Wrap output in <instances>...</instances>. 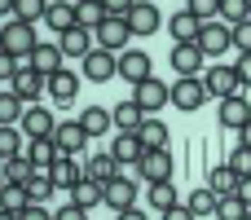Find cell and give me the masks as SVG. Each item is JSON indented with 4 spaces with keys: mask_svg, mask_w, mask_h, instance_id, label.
<instances>
[{
    "mask_svg": "<svg viewBox=\"0 0 251 220\" xmlns=\"http://www.w3.org/2000/svg\"><path fill=\"white\" fill-rule=\"evenodd\" d=\"M26 194H31V203H49V198L57 194V185H53V176H49V172H31Z\"/></svg>",
    "mask_w": 251,
    "mask_h": 220,
    "instance_id": "e575fe53",
    "label": "cell"
},
{
    "mask_svg": "<svg viewBox=\"0 0 251 220\" xmlns=\"http://www.w3.org/2000/svg\"><path fill=\"white\" fill-rule=\"evenodd\" d=\"M18 154H26L22 132L18 128H0V159H18Z\"/></svg>",
    "mask_w": 251,
    "mask_h": 220,
    "instance_id": "60d3db41",
    "label": "cell"
},
{
    "mask_svg": "<svg viewBox=\"0 0 251 220\" xmlns=\"http://www.w3.org/2000/svg\"><path fill=\"white\" fill-rule=\"evenodd\" d=\"M49 97L57 101V106H71L75 97H79V75L75 71H57V75H49Z\"/></svg>",
    "mask_w": 251,
    "mask_h": 220,
    "instance_id": "2e32d148",
    "label": "cell"
},
{
    "mask_svg": "<svg viewBox=\"0 0 251 220\" xmlns=\"http://www.w3.org/2000/svg\"><path fill=\"white\" fill-rule=\"evenodd\" d=\"M238 146H247V150H251V123L243 128V132H238Z\"/></svg>",
    "mask_w": 251,
    "mask_h": 220,
    "instance_id": "f5cc1de1",
    "label": "cell"
},
{
    "mask_svg": "<svg viewBox=\"0 0 251 220\" xmlns=\"http://www.w3.org/2000/svg\"><path fill=\"white\" fill-rule=\"evenodd\" d=\"M110 154L119 159V168H128V163H141V159H146V146H141L137 132H119L115 146H110Z\"/></svg>",
    "mask_w": 251,
    "mask_h": 220,
    "instance_id": "603a6c76",
    "label": "cell"
},
{
    "mask_svg": "<svg viewBox=\"0 0 251 220\" xmlns=\"http://www.w3.org/2000/svg\"><path fill=\"white\" fill-rule=\"evenodd\" d=\"M31 207V194H26V185H4V198H0V212H13V216H22Z\"/></svg>",
    "mask_w": 251,
    "mask_h": 220,
    "instance_id": "d590c367",
    "label": "cell"
},
{
    "mask_svg": "<svg viewBox=\"0 0 251 220\" xmlns=\"http://www.w3.org/2000/svg\"><path fill=\"white\" fill-rule=\"evenodd\" d=\"M141 168V176L154 185V181H172V154L168 150H146V159L137 163Z\"/></svg>",
    "mask_w": 251,
    "mask_h": 220,
    "instance_id": "ffe728a7",
    "label": "cell"
},
{
    "mask_svg": "<svg viewBox=\"0 0 251 220\" xmlns=\"http://www.w3.org/2000/svg\"><path fill=\"white\" fill-rule=\"evenodd\" d=\"M251 207L238 198V194H225V198H216V220H243Z\"/></svg>",
    "mask_w": 251,
    "mask_h": 220,
    "instance_id": "74e56055",
    "label": "cell"
},
{
    "mask_svg": "<svg viewBox=\"0 0 251 220\" xmlns=\"http://www.w3.org/2000/svg\"><path fill=\"white\" fill-rule=\"evenodd\" d=\"M229 168H234L238 176H251V150H247V146H234V154H229Z\"/></svg>",
    "mask_w": 251,
    "mask_h": 220,
    "instance_id": "7bdbcfd3",
    "label": "cell"
},
{
    "mask_svg": "<svg viewBox=\"0 0 251 220\" xmlns=\"http://www.w3.org/2000/svg\"><path fill=\"white\" fill-rule=\"evenodd\" d=\"M49 176H53V185H57V190H66V194H71V190L84 181V168L75 163V154H57V163L49 168Z\"/></svg>",
    "mask_w": 251,
    "mask_h": 220,
    "instance_id": "ac0fdd59",
    "label": "cell"
},
{
    "mask_svg": "<svg viewBox=\"0 0 251 220\" xmlns=\"http://www.w3.org/2000/svg\"><path fill=\"white\" fill-rule=\"evenodd\" d=\"M106 203H110L115 212H124V207H137V181H128L124 172H119L115 181H106Z\"/></svg>",
    "mask_w": 251,
    "mask_h": 220,
    "instance_id": "44dd1931",
    "label": "cell"
},
{
    "mask_svg": "<svg viewBox=\"0 0 251 220\" xmlns=\"http://www.w3.org/2000/svg\"><path fill=\"white\" fill-rule=\"evenodd\" d=\"M18 220H53V212H49L44 203H31V207H26V212H22Z\"/></svg>",
    "mask_w": 251,
    "mask_h": 220,
    "instance_id": "c3c4849f",
    "label": "cell"
},
{
    "mask_svg": "<svg viewBox=\"0 0 251 220\" xmlns=\"http://www.w3.org/2000/svg\"><path fill=\"white\" fill-rule=\"evenodd\" d=\"M0 44H4V53L9 57H18L22 66H31V53H35V26L31 22H22V18H9L4 22V31H0Z\"/></svg>",
    "mask_w": 251,
    "mask_h": 220,
    "instance_id": "6da1fadb",
    "label": "cell"
},
{
    "mask_svg": "<svg viewBox=\"0 0 251 220\" xmlns=\"http://www.w3.org/2000/svg\"><path fill=\"white\" fill-rule=\"evenodd\" d=\"M53 141H57V150H62V154H79V150H84L93 137L84 132V123H79V119H71V123H57Z\"/></svg>",
    "mask_w": 251,
    "mask_h": 220,
    "instance_id": "e0dca14e",
    "label": "cell"
},
{
    "mask_svg": "<svg viewBox=\"0 0 251 220\" xmlns=\"http://www.w3.org/2000/svg\"><path fill=\"white\" fill-rule=\"evenodd\" d=\"M194 44H199L207 57H221V53H229V49H234V26H229V22H221V18H216V22H203V31H199V40H194Z\"/></svg>",
    "mask_w": 251,
    "mask_h": 220,
    "instance_id": "3957f363",
    "label": "cell"
},
{
    "mask_svg": "<svg viewBox=\"0 0 251 220\" xmlns=\"http://www.w3.org/2000/svg\"><path fill=\"white\" fill-rule=\"evenodd\" d=\"M238 181H243V176H238L229 163H221V168H212V172H207V185H212L221 198H225V194H238Z\"/></svg>",
    "mask_w": 251,
    "mask_h": 220,
    "instance_id": "d6a6232c",
    "label": "cell"
},
{
    "mask_svg": "<svg viewBox=\"0 0 251 220\" xmlns=\"http://www.w3.org/2000/svg\"><path fill=\"white\" fill-rule=\"evenodd\" d=\"M57 154H62V150H57L53 137H31V146H26V159L35 163V172H49V168L57 163Z\"/></svg>",
    "mask_w": 251,
    "mask_h": 220,
    "instance_id": "cb8c5ba5",
    "label": "cell"
},
{
    "mask_svg": "<svg viewBox=\"0 0 251 220\" xmlns=\"http://www.w3.org/2000/svg\"><path fill=\"white\" fill-rule=\"evenodd\" d=\"M79 123H84L88 137H101V132L115 128V110H106V106H88V110H79Z\"/></svg>",
    "mask_w": 251,
    "mask_h": 220,
    "instance_id": "484cf974",
    "label": "cell"
},
{
    "mask_svg": "<svg viewBox=\"0 0 251 220\" xmlns=\"http://www.w3.org/2000/svg\"><path fill=\"white\" fill-rule=\"evenodd\" d=\"M71 203H79V207H97V203H106V181H93V176H84L75 190H71Z\"/></svg>",
    "mask_w": 251,
    "mask_h": 220,
    "instance_id": "4316f807",
    "label": "cell"
},
{
    "mask_svg": "<svg viewBox=\"0 0 251 220\" xmlns=\"http://www.w3.org/2000/svg\"><path fill=\"white\" fill-rule=\"evenodd\" d=\"M141 146L146 150H168V141H172V132H168V123L159 119V115H146V123H141Z\"/></svg>",
    "mask_w": 251,
    "mask_h": 220,
    "instance_id": "d4e9b609",
    "label": "cell"
},
{
    "mask_svg": "<svg viewBox=\"0 0 251 220\" xmlns=\"http://www.w3.org/2000/svg\"><path fill=\"white\" fill-rule=\"evenodd\" d=\"M185 9L194 18H203V22H216L221 18V0H185Z\"/></svg>",
    "mask_w": 251,
    "mask_h": 220,
    "instance_id": "b9f144b4",
    "label": "cell"
},
{
    "mask_svg": "<svg viewBox=\"0 0 251 220\" xmlns=\"http://www.w3.org/2000/svg\"><path fill=\"white\" fill-rule=\"evenodd\" d=\"M203 84H207V93H212L216 101H225V97H234V93L243 88V79H238V71H234V66H225V62H216V66H207V71H203Z\"/></svg>",
    "mask_w": 251,
    "mask_h": 220,
    "instance_id": "5b68a950",
    "label": "cell"
},
{
    "mask_svg": "<svg viewBox=\"0 0 251 220\" xmlns=\"http://www.w3.org/2000/svg\"><path fill=\"white\" fill-rule=\"evenodd\" d=\"M79 75H84V79H93V84L115 79V75H119V53H110V49H93V53L79 62Z\"/></svg>",
    "mask_w": 251,
    "mask_h": 220,
    "instance_id": "277c9868",
    "label": "cell"
},
{
    "mask_svg": "<svg viewBox=\"0 0 251 220\" xmlns=\"http://www.w3.org/2000/svg\"><path fill=\"white\" fill-rule=\"evenodd\" d=\"M234 71H238V79H243V88H251V53H238V62H234Z\"/></svg>",
    "mask_w": 251,
    "mask_h": 220,
    "instance_id": "7dc6e473",
    "label": "cell"
},
{
    "mask_svg": "<svg viewBox=\"0 0 251 220\" xmlns=\"http://www.w3.org/2000/svg\"><path fill=\"white\" fill-rule=\"evenodd\" d=\"M101 4H106V13H110V18H128L137 0H101Z\"/></svg>",
    "mask_w": 251,
    "mask_h": 220,
    "instance_id": "bcb514c9",
    "label": "cell"
},
{
    "mask_svg": "<svg viewBox=\"0 0 251 220\" xmlns=\"http://www.w3.org/2000/svg\"><path fill=\"white\" fill-rule=\"evenodd\" d=\"M13 4H18V0H0V9H4V13H13Z\"/></svg>",
    "mask_w": 251,
    "mask_h": 220,
    "instance_id": "db71d44e",
    "label": "cell"
},
{
    "mask_svg": "<svg viewBox=\"0 0 251 220\" xmlns=\"http://www.w3.org/2000/svg\"><path fill=\"white\" fill-rule=\"evenodd\" d=\"M9 88H13L26 106H35L40 97H49V75H40L35 66H22V71H18V79H13Z\"/></svg>",
    "mask_w": 251,
    "mask_h": 220,
    "instance_id": "52a82bcc",
    "label": "cell"
},
{
    "mask_svg": "<svg viewBox=\"0 0 251 220\" xmlns=\"http://www.w3.org/2000/svg\"><path fill=\"white\" fill-rule=\"evenodd\" d=\"M53 220H88V207H79V203H66V207H57V216Z\"/></svg>",
    "mask_w": 251,
    "mask_h": 220,
    "instance_id": "f6af8a7d",
    "label": "cell"
},
{
    "mask_svg": "<svg viewBox=\"0 0 251 220\" xmlns=\"http://www.w3.org/2000/svg\"><path fill=\"white\" fill-rule=\"evenodd\" d=\"M57 44H62V53L66 57H88L93 49H97V31H88V26H71L66 35H57Z\"/></svg>",
    "mask_w": 251,
    "mask_h": 220,
    "instance_id": "8fae6325",
    "label": "cell"
},
{
    "mask_svg": "<svg viewBox=\"0 0 251 220\" xmlns=\"http://www.w3.org/2000/svg\"><path fill=\"white\" fill-rule=\"evenodd\" d=\"M159 22H163V13H159V4H150V0H137V4H132V13H128L132 35H154V31H159Z\"/></svg>",
    "mask_w": 251,
    "mask_h": 220,
    "instance_id": "4fadbf2b",
    "label": "cell"
},
{
    "mask_svg": "<svg viewBox=\"0 0 251 220\" xmlns=\"http://www.w3.org/2000/svg\"><path fill=\"white\" fill-rule=\"evenodd\" d=\"M132 101H137V106H141L146 115H154V110H163V106L172 101V88H168L163 79H154V75H150V79H141V84H137Z\"/></svg>",
    "mask_w": 251,
    "mask_h": 220,
    "instance_id": "ba28073f",
    "label": "cell"
},
{
    "mask_svg": "<svg viewBox=\"0 0 251 220\" xmlns=\"http://www.w3.org/2000/svg\"><path fill=\"white\" fill-rule=\"evenodd\" d=\"M49 31L53 35H66L71 26H79V4H66V0H49V13H44Z\"/></svg>",
    "mask_w": 251,
    "mask_h": 220,
    "instance_id": "7c38bea8",
    "label": "cell"
},
{
    "mask_svg": "<svg viewBox=\"0 0 251 220\" xmlns=\"http://www.w3.org/2000/svg\"><path fill=\"white\" fill-rule=\"evenodd\" d=\"M22 132H26V137H53V132H57L53 110H44V106H26V115H22Z\"/></svg>",
    "mask_w": 251,
    "mask_h": 220,
    "instance_id": "d6986e66",
    "label": "cell"
},
{
    "mask_svg": "<svg viewBox=\"0 0 251 220\" xmlns=\"http://www.w3.org/2000/svg\"><path fill=\"white\" fill-rule=\"evenodd\" d=\"M234 49H238V53H251V18L234 26Z\"/></svg>",
    "mask_w": 251,
    "mask_h": 220,
    "instance_id": "ee69618b",
    "label": "cell"
},
{
    "mask_svg": "<svg viewBox=\"0 0 251 220\" xmlns=\"http://www.w3.org/2000/svg\"><path fill=\"white\" fill-rule=\"evenodd\" d=\"M124 168H119V159L106 150V154H93L88 163H84V176H93V181H115Z\"/></svg>",
    "mask_w": 251,
    "mask_h": 220,
    "instance_id": "f1b7e54d",
    "label": "cell"
},
{
    "mask_svg": "<svg viewBox=\"0 0 251 220\" xmlns=\"http://www.w3.org/2000/svg\"><path fill=\"white\" fill-rule=\"evenodd\" d=\"M176 203H181V198H176V185H172V181H154V185H150V207H154L159 216H163L168 207H176Z\"/></svg>",
    "mask_w": 251,
    "mask_h": 220,
    "instance_id": "836d02e7",
    "label": "cell"
},
{
    "mask_svg": "<svg viewBox=\"0 0 251 220\" xmlns=\"http://www.w3.org/2000/svg\"><path fill=\"white\" fill-rule=\"evenodd\" d=\"M141 123H146V110L124 97V101L115 106V128H119V132H141Z\"/></svg>",
    "mask_w": 251,
    "mask_h": 220,
    "instance_id": "83f0119b",
    "label": "cell"
},
{
    "mask_svg": "<svg viewBox=\"0 0 251 220\" xmlns=\"http://www.w3.org/2000/svg\"><path fill=\"white\" fill-rule=\"evenodd\" d=\"M128 40H132V26H128V18H106V22L97 26V49L128 53Z\"/></svg>",
    "mask_w": 251,
    "mask_h": 220,
    "instance_id": "8992f818",
    "label": "cell"
},
{
    "mask_svg": "<svg viewBox=\"0 0 251 220\" xmlns=\"http://www.w3.org/2000/svg\"><path fill=\"white\" fill-rule=\"evenodd\" d=\"M207 97H212V93H207L203 75H181V79L172 84V106H176V110H185V115L203 110V101H207Z\"/></svg>",
    "mask_w": 251,
    "mask_h": 220,
    "instance_id": "7a4b0ae2",
    "label": "cell"
},
{
    "mask_svg": "<svg viewBox=\"0 0 251 220\" xmlns=\"http://www.w3.org/2000/svg\"><path fill=\"white\" fill-rule=\"evenodd\" d=\"M115 220H150V216H146L141 207H124V212H119V216H115Z\"/></svg>",
    "mask_w": 251,
    "mask_h": 220,
    "instance_id": "f907efd6",
    "label": "cell"
},
{
    "mask_svg": "<svg viewBox=\"0 0 251 220\" xmlns=\"http://www.w3.org/2000/svg\"><path fill=\"white\" fill-rule=\"evenodd\" d=\"M238 198L251 207V176H243V181H238Z\"/></svg>",
    "mask_w": 251,
    "mask_h": 220,
    "instance_id": "816d5d0a",
    "label": "cell"
},
{
    "mask_svg": "<svg viewBox=\"0 0 251 220\" xmlns=\"http://www.w3.org/2000/svg\"><path fill=\"white\" fill-rule=\"evenodd\" d=\"M62 62H66V53H62V44H57V40H40V44H35V53H31V66H35L40 75H57V71H62Z\"/></svg>",
    "mask_w": 251,
    "mask_h": 220,
    "instance_id": "5bb4252c",
    "label": "cell"
},
{
    "mask_svg": "<svg viewBox=\"0 0 251 220\" xmlns=\"http://www.w3.org/2000/svg\"><path fill=\"white\" fill-rule=\"evenodd\" d=\"M44 13H49V0H18L13 4V18H22V22H44Z\"/></svg>",
    "mask_w": 251,
    "mask_h": 220,
    "instance_id": "f35d334b",
    "label": "cell"
},
{
    "mask_svg": "<svg viewBox=\"0 0 251 220\" xmlns=\"http://www.w3.org/2000/svg\"><path fill=\"white\" fill-rule=\"evenodd\" d=\"M119 79H128L132 88H137L141 79H150V53H141V49L119 53Z\"/></svg>",
    "mask_w": 251,
    "mask_h": 220,
    "instance_id": "9a60e30c",
    "label": "cell"
},
{
    "mask_svg": "<svg viewBox=\"0 0 251 220\" xmlns=\"http://www.w3.org/2000/svg\"><path fill=\"white\" fill-rule=\"evenodd\" d=\"M31 172H35V163H31L26 154H18V159H4L0 181H4V185H26V181H31Z\"/></svg>",
    "mask_w": 251,
    "mask_h": 220,
    "instance_id": "4dcf8cb0",
    "label": "cell"
},
{
    "mask_svg": "<svg viewBox=\"0 0 251 220\" xmlns=\"http://www.w3.org/2000/svg\"><path fill=\"white\" fill-rule=\"evenodd\" d=\"M216 119H221V128H229V132H243L251 123V106L243 93H234V97H225L221 101V110H216Z\"/></svg>",
    "mask_w": 251,
    "mask_h": 220,
    "instance_id": "9c48e42d",
    "label": "cell"
},
{
    "mask_svg": "<svg viewBox=\"0 0 251 220\" xmlns=\"http://www.w3.org/2000/svg\"><path fill=\"white\" fill-rule=\"evenodd\" d=\"M163 220H199V216H194L185 203H176V207H168V212H163Z\"/></svg>",
    "mask_w": 251,
    "mask_h": 220,
    "instance_id": "681fc988",
    "label": "cell"
},
{
    "mask_svg": "<svg viewBox=\"0 0 251 220\" xmlns=\"http://www.w3.org/2000/svg\"><path fill=\"white\" fill-rule=\"evenodd\" d=\"M22 115H26V101H22L13 88H4V97H0V128H18Z\"/></svg>",
    "mask_w": 251,
    "mask_h": 220,
    "instance_id": "f546056e",
    "label": "cell"
},
{
    "mask_svg": "<svg viewBox=\"0 0 251 220\" xmlns=\"http://www.w3.org/2000/svg\"><path fill=\"white\" fill-rule=\"evenodd\" d=\"M216 198H221V194H216L212 185H194L190 198H185V207H190L194 216H216Z\"/></svg>",
    "mask_w": 251,
    "mask_h": 220,
    "instance_id": "1f68e13d",
    "label": "cell"
},
{
    "mask_svg": "<svg viewBox=\"0 0 251 220\" xmlns=\"http://www.w3.org/2000/svg\"><path fill=\"white\" fill-rule=\"evenodd\" d=\"M106 18H110V13H106V4H101V0H79V26L97 31Z\"/></svg>",
    "mask_w": 251,
    "mask_h": 220,
    "instance_id": "8d00e7d4",
    "label": "cell"
},
{
    "mask_svg": "<svg viewBox=\"0 0 251 220\" xmlns=\"http://www.w3.org/2000/svg\"><path fill=\"white\" fill-rule=\"evenodd\" d=\"M247 18H251V0H221V22L238 26V22H247Z\"/></svg>",
    "mask_w": 251,
    "mask_h": 220,
    "instance_id": "ab89813d",
    "label": "cell"
},
{
    "mask_svg": "<svg viewBox=\"0 0 251 220\" xmlns=\"http://www.w3.org/2000/svg\"><path fill=\"white\" fill-rule=\"evenodd\" d=\"M243 220H251V212H247V216H243Z\"/></svg>",
    "mask_w": 251,
    "mask_h": 220,
    "instance_id": "11a10c76",
    "label": "cell"
},
{
    "mask_svg": "<svg viewBox=\"0 0 251 220\" xmlns=\"http://www.w3.org/2000/svg\"><path fill=\"white\" fill-rule=\"evenodd\" d=\"M168 31H172V40H176V44H190V40H199L203 18H194L190 9H181V13H172V18H168Z\"/></svg>",
    "mask_w": 251,
    "mask_h": 220,
    "instance_id": "7402d4cb",
    "label": "cell"
},
{
    "mask_svg": "<svg viewBox=\"0 0 251 220\" xmlns=\"http://www.w3.org/2000/svg\"><path fill=\"white\" fill-rule=\"evenodd\" d=\"M168 62H172V71H176V75H203L207 53L190 40V44H172V57H168Z\"/></svg>",
    "mask_w": 251,
    "mask_h": 220,
    "instance_id": "30bf717a",
    "label": "cell"
}]
</instances>
